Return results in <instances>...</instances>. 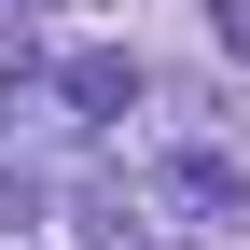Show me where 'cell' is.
<instances>
[{
    "mask_svg": "<svg viewBox=\"0 0 250 250\" xmlns=\"http://www.w3.org/2000/svg\"><path fill=\"white\" fill-rule=\"evenodd\" d=\"M167 208H181V223H223V236H236V223H250V181L223 167V153H167Z\"/></svg>",
    "mask_w": 250,
    "mask_h": 250,
    "instance_id": "obj_1",
    "label": "cell"
},
{
    "mask_svg": "<svg viewBox=\"0 0 250 250\" xmlns=\"http://www.w3.org/2000/svg\"><path fill=\"white\" fill-rule=\"evenodd\" d=\"M56 98H70L83 125H111L125 98H139V56H111V42H83V56H70V70H56Z\"/></svg>",
    "mask_w": 250,
    "mask_h": 250,
    "instance_id": "obj_2",
    "label": "cell"
},
{
    "mask_svg": "<svg viewBox=\"0 0 250 250\" xmlns=\"http://www.w3.org/2000/svg\"><path fill=\"white\" fill-rule=\"evenodd\" d=\"M208 28H223V56L250 70V0H208Z\"/></svg>",
    "mask_w": 250,
    "mask_h": 250,
    "instance_id": "obj_3",
    "label": "cell"
}]
</instances>
